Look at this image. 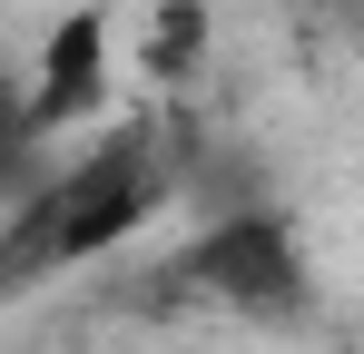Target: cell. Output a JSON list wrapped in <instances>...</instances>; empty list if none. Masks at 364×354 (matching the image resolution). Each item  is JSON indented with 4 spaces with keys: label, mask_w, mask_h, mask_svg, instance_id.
<instances>
[{
    "label": "cell",
    "mask_w": 364,
    "mask_h": 354,
    "mask_svg": "<svg viewBox=\"0 0 364 354\" xmlns=\"http://www.w3.org/2000/svg\"><path fill=\"white\" fill-rule=\"evenodd\" d=\"M168 187H178V158H168V128L158 118H119L79 158L40 168L10 197V217H0V305L60 286L69 266H89L109 246H128L168 207Z\"/></svg>",
    "instance_id": "1"
},
{
    "label": "cell",
    "mask_w": 364,
    "mask_h": 354,
    "mask_svg": "<svg viewBox=\"0 0 364 354\" xmlns=\"http://www.w3.org/2000/svg\"><path fill=\"white\" fill-rule=\"evenodd\" d=\"M138 315H187V325H296L315 305V276H305V246L276 207H237L217 227H197L178 256H158L138 286H128Z\"/></svg>",
    "instance_id": "2"
},
{
    "label": "cell",
    "mask_w": 364,
    "mask_h": 354,
    "mask_svg": "<svg viewBox=\"0 0 364 354\" xmlns=\"http://www.w3.org/2000/svg\"><path fill=\"white\" fill-rule=\"evenodd\" d=\"M99 99H109V20H99V10H69V20H60V40H50V59H40V79L20 89L30 148H50V128L89 118Z\"/></svg>",
    "instance_id": "3"
},
{
    "label": "cell",
    "mask_w": 364,
    "mask_h": 354,
    "mask_svg": "<svg viewBox=\"0 0 364 354\" xmlns=\"http://www.w3.org/2000/svg\"><path fill=\"white\" fill-rule=\"evenodd\" d=\"M30 158H40V148H30V118H20V79H10V59H0V187H10V197L40 177Z\"/></svg>",
    "instance_id": "4"
}]
</instances>
